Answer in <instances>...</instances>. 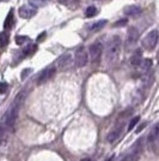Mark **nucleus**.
<instances>
[{
    "mask_svg": "<svg viewBox=\"0 0 159 161\" xmlns=\"http://www.w3.org/2000/svg\"><path fill=\"white\" fill-rule=\"evenodd\" d=\"M121 39L119 36H114L108 43V48H106V60L109 63H114L117 59L121 51Z\"/></svg>",
    "mask_w": 159,
    "mask_h": 161,
    "instance_id": "f257e3e1",
    "label": "nucleus"
},
{
    "mask_svg": "<svg viewBox=\"0 0 159 161\" xmlns=\"http://www.w3.org/2000/svg\"><path fill=\"white\" fill-rule=\"evenodd\" d=\"M89 55L93 64L98 65L103 55V45L100 42H95L89 47Z\"/></svg>",
    "mask_w": 159,
    "mask_h": 161,
    "instance_id": "f03ea898",
    "label": "nucleus"
},
{
    "mask_svg": "<svg viewBox=\"0 0 159 161\" xmlns=\"http://www.w3.org/2000/svg\"><path fill=\"white\" fill-rule=\"evenodd\" d=\"M159 39V33L158 30H152L146 35L142 40V46L144 48H146L147 51H152L153 48L157 46Z\"/></svg>",
    "mask_w": 159,
    "mask_h": 161,
    "instance_id": "7ed1b4c3",
    "label": "nucleus"
},
{
    "mask_svg": "<svg viewBox=\"0 0 159 161\" xmlns=\"http://www.w3.org/2000/svg\"><path fill=\"white\" fill-rule=\"evenodd\" d=\"M20 97H22V94L16 97V102H14V105L11 107L10 112H8V115H7L6 119V126L8 129H13L14 124H16L17 117H18V106H19L18 102L20 101Z\"/></svg>",
    "mask_w": 159,
    "mask_h": 161,
    "instance_id": "20e7f679",
    "label": "nucleus"
},
{
    "mask_svg": "<svg viewBox=\"0 0 159 161\" xmlns=\"http://www.w3.org/2000/svg\"><path fill=\"white\" fill-rule=\"evenodd\" d=\"M89 53L84 47H79L75 51V55H74V64L77 67H84L87 65L89 63Z\"/></svg>",
    "mask_w": 159,
    "mask_h": 161,
    "instance_id": "39448f33",
    "label": "nucleus"
},
{
    "mask_svg": "<svg viewBox=\"0 0 159 161\" xmlns=\"http://www.w3.org/2000/svg\"><path fill=\"white\" fill-rule=\"evenodd\" d=\"M72 57L69 53H65L60 55L59 59L56 60V69L60 71H65L67 69H69L72 65Z\"/></svg>",
    "mask_w": 159,
    "mask_h": 161,
    "instance_id": "423d86ee",
    "label": "nucleus"
},
{
    "mask_svg": "<svg viewBox=\"0 0 159 161\" xmlns=\"http://www.w3.org/2000/svg\"><path fill=\"white\" fill-rule=\"evenodd\" d=\"M56 72V67H48L44 69L42 72L40 74L38 78H37V84H43L46 83L47 80H49Z\"/></svg>",
    "mask_w": 159,
    "mask_h": 161,
    "instance_id": "0eeeda50",
    "label": "nucleus"
},
{
    "mask_svg": "<svg viewBox=\"0 0 159 161\" xmlns=\"http://www.w3.org/2000/svg\"><path fill=\"white\" fill-rule=\"evenodd\" d=\"M139 40V31L136 28H129L128 29V33H127V45L128 46H132V45H135Z\"/></svg>",
    "mask_w": 159,
    "mask_h": 161,
    "instance_id": "6e6552de",
    "label": "nucleus"
},
{
    "mask_svg": "<svg viewBox=\"0 0 159 161\" xmlns=\"http://www.w3.org/2000/svg\"><path fill=\"white\" fill-rule=\"evenodd\" d=\"M35 14H36V10L33 8V7L22 6L19 8V16L22 18H24V19H30Z\"/></svg>",
    "mask_w": 159,
    "mask_h": 161,
    "instance_id": "1a4fd4ad",
    "label": "nucleus"
},
{
    "mask_svg": "<svg viewBox=\"0 0 159 161\" xmlns=\"http://www.w3.org/2000/svg\"><path fill=\"white\" fill-rule=\"evenodd\" d=\"M159 140V123L156 124L152 128V130L150 131V134L147 136V141L148 143H154Z\"/></svg>",
    "mask_w": 159,
    "mask_h": 161,
    "instance_id": "9d476101",
    "label": "nucleus"
},
{
    "mask_svg": "<svg viewBox=\"0 0 159 161\" xmlns=\"http://www.w3.org/2000/svg\"><path fill=\"white\" fill-rule=\"evenodd\" d=\"M121 131H122V124L117 125L110 134L108 135V137H106V138H108V142H109V143H113V142L117 141V138H119L120 135H121Z\"/></svg>",
    "mask_w": 159,
    "mask_h": 161,
    "instance_id": "9b49d317",
    "label": "nucleus"
},
{
    "mask_svg": "<svg viewBox=\"0 0 159 161\" xmlns=\"http://www.w3.org/2000/svg\"><path fill=\"white\" fill-rule=\"evenodd\" d=\"M141 61H142V53L140 49H138V51H135V53H133L132 58H131V65L139 66Z\"/></svg>",
    "mask_w": 159,
    "mask_h": 161,
    "instance_id": "f8f14e48",
    "label": "nucleus"
},
{
    "mask_svg": "<svg viewBox=\"0 0 159 161\" xmlns=\"http://www.w3.org/2000/svg\"><path fill=\"white\" fill-rule=\"evenodd\" d=\"M142 12V10H141V7L140 6H128L126 7V10H125V14L127 16H131V17H135V16H139L140 14Z\"/></svg>",
    "mask_w": 159,
    "mask_h": 161,
    "instance_id": "ddd939ff",
    "label": "nucleus"
},
{
    "mask_svg": "<svg viewBox=\"0 0 159 161\" xmlns=\"http://www.w3.org/2000/svg\"><path fill=\"white\" fill-rule=\"evenodd\" d=\"M140 70L142 72H147L151 67H152V60L151 59H142V61L140 63Z\"/></svg>",
    "mask_w": 159,
    "mask_h": 161,
    "instance_id": "4468645a",
    "label": "nucleus"
},
{
    "mask_svg": "<svg viewBox=\"0 0 159 161\" xmlns=\"http://www.w3.org/2000/svg\"><path fill=\"white\" fill-rule=\"evenodd\" d=\"M13 10H11L8 14H7L6 19L4 22V28L5 29H10V28L12 27V24H13Z\"/></svg>",
    "mask_w": 159,
    "mask_h": 161,
    "instance_id": "2eb2a0df",
    "label": "nucleus"
},
{
    "mask_svg": "<svg viewBox=\"0 0 159 161\" xmlns=\"http://www.w3.org/2000/svg\"><path fill=\"white\" fill-rule=\"evenodd\" d=\"M106 23H108V20L106 19H100V20H98V22H96V23L92 25V30L93 31H100V29L104 28V25H105Z\"/></svg>",
    "mask_w": 159,
    "mask_h": 161,
    "instance_id": "dca6fc26",
    "label": "nucleus"
},
{
    "mask_svg": "<svg viewBox=\"0 0 159 161\" xmlns=\"http://www.w3.org/2000/svg\"><path fill=\"white\" fill-rule=\"evenodd\" d=\"M8 43V34L5 31L0 33V47H5Z\"/></svg>",
    "mask_w": 159,
    "mask_h": 161,
    "instance_id": "f3484780",
    "label": "nucleus"
},
{
    "mask_svg": "<svg viewBox=\"0 0 159 161\" xmlns=\"http://www.w3.org/2000/svg\"><path fill=\"white\" fill-rule=\"evenodd\" d=\"M98 14V11H97V8L95 6H89L85 10V16L89 17V18H91V17H95L96 14Z\"/></svg>",
    "mask_w": 159,
    "mask_h": 161,
    "instance_id": "a211bd4d",
    "label": "nucleus"
},
{
    "mask_svg": "<svg viewBox=\"0 0 159 161\" xmlns=\"http://www.w3.org/2000/svg\"><path fill=\"white\" fill-rule=\"evenodd\" d=\"M36 49H37V45H29L28 47H25L23 49V53L25 54V55H30V54L35 53Z\"/></svg>",
    "mask_w": 159,
    "mask_h": 161,
    "instance_id": "6ab92c4d",
    "label": "nucleus"
},
{
    "mask_svg": "<svg viewBox=\"0 0 159 161\" xmlns=\"http://www.w3.org/2000/svg\"><path fill=\"white\" fill-rule=\"evenodd\" d=\"M47 3V0H29V4L33 7H41Z\"/></svg>",
    "mask_w": 159,
    "mask_h": 161,
    "instance_id": "aec40b11",
    "label": "nucleus"
},
{
    "mask_svg": "<svg viewBox=\"0 0 159 161\" xmlns=\"http://www.w3.org/2000/svg\"><path fill=\"white\" fill-rule=\"evenodd\" d=\"M139 120H140V117L139 115H136V117H134L132 120L129 121V124H128V130L131 131V130H133V129L135 128V125L139 123Z\"/></svg>",
    "mask_w": 159,
    "mask_h": 161,
    "instance_id": "412c9836",
    "label": "nucleus"
},
{
    "mask_svg": "<svg viewBox=\"0 0 159 161\" xmlns=\"http://www.w3.org/2000/svg\"><path fill=\"white\" fill-rule=\"evenodd\" d=\"M27 41H29V37H28V36L19 35V36L16 37V43H17V45H23V43H25Z\"/></svg>",
    "mask_w": 159,
    "mask_h": 161,
    "instance_id": "4be33fe9",
    "label": "nucleus"
},
{
    "mask_svg": "<svg viewBox=\"0 0 159 161\" xmlns=\"http://www.w3.org/2000/svg\"><path fill=\"white\" fill-rule=\"evenodd\" d=\"M127 23H128V19L127 18H123V19H120L117 22H115L114 23V27H123V25H126Z\"/></svg>",
    "mask_w": 159,
    "mask_h": 161,
    "instance_id": "5701e85b",
    "label": "nucleus"
},
{
    "mask_svg": "<svg viewBox=\"0 0 159 161\" xmlns=\"http://www.w3.org/2000/svg\"><path fill=\"white\" fill-rule=\"evenodd\" d=\"M7 88H8V86H7L6 82H0V94H5Z\"/></svg>",
    "mask_w": 159,
    "mask_h": 161,
    "instance_id": "b1692460",
    "label": "nucleus"
},
{
    "mask_svg": "<svg viewBox=\"0 0 159 161\" xmlns=\"http://www.w3.org/2000/svg\"><path fill=\"white\" fill-rule=\"evenodd\" d=\"M30 72H31V70H30V69H25V70H23V72H22V80H24V78H25Z\"/></svg>",
    "mask_w": 159,
    "mask_h": 161,
    "instance_id": "393cba45",
    "label": "nucleus"
},
{
    "mask_svg": "<svg viewBox=\"0 0 159 161\" xmlns=\"http://www.w3.org/2000/svg\"><path fill=\"white\" fill-rule=\"evenodd\" d=\"M4 132H5V129L3 128V126H0V144H1L3 137H4Z\"/></svg>",
    "mask_w": 159,
    "mask_h": 161,
    "instance_id": "a878e982",
    "label": "nucleus"
},
{
    "mask_svg": "<svg viewBox=\"0 0 159 161\" xmlns=\"http://www.w3.org/2000/svg\"><path fill=\"white\" fill-rule=\"evenodd\" d=\"M121 161H134V160H133V156H132V155H128V156H126L125 159H122Z\"/></svg>",
    "mask_w": 159,
    "mask_h": 161,
    "instance_id": "bb28decb",
    "label": "nucleus"
},
{
    "mask_svg": "<svg viewBox=\"0 0 159 161\" xmlns=\"http://www.w3.org/2000/svg\"><path fill=\"white\" fill-rule=\"evenodd\" d=\"M145 126H146V123H145V124H142V125H140V126H139V129H138V130H136V132H140V131H141V130H142V129L145 128Z\"/></svg>",
    "mask_w": 159,
    "mask_h": 161,
    "instance_id": "cd10ccee",
    "label": "nucleus"
},
{
    "mask_svg": "<svg viewBox=\"0 0 159 161\" xmlns=\"http://www.w3.org/2000/svg\"><path fill=\"white\" fill-rule=\"evenodd\" d=\"M114 159H115V155H111V156H109V159L106 161H114Z\"/></svg>",
    "mask_w": 159,
    "mask_h": 161,
    "instance_id": "c85d7f7f",
    "label": "nucleus"
},
{
    "mask_svg": "<svg viewBox=\"0 0 159 161\" xmlns=\"http://www.w3.org/2000/svg\"><path fill=\"white\" fill-rule=\"evenodd\" d=\"M44 35H46V34H44V33H43V34H41V35H40V37H38V41H41V40H42V39H43V36H44Z\"/></svg>",
    "mask_w": 159,
    "mask_h": 161,
    "instance_id": "c756f323",
    "label": "nucleus"
},
{
    "mask_svg": "<svg viewBox=\"0 0 159 161\" xmlns=\"http://www.w3.org/2000/svg\"><path fill=\"white\" fill-rule=\"evenodd\" d=\"M81 161H91V160H90V159H83Z\"/></svg>",
    "mask_w": 159,
    "mask_h": 161,
    "instance_id": "7c9ffc66",
    "label": "nucleus"
}]
</instances>
